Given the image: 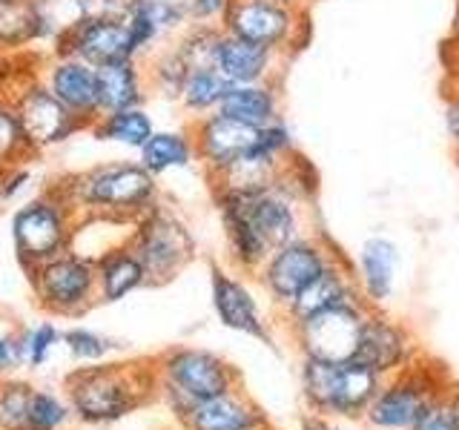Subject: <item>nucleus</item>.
<instances>
[{
    "instance_id": "nucleus-33",
    "label": "nucleus",
    "mask_w": 459,
    "mask_h": 430,
    "mask_svg": "<svg viewBox=\"0 0 459 430\" xmlns=\"http://www.w3.org/2000/svg\"><path fill=\"white\" fill-rule=\"evenodd\" d=\"M0 158L4 164H29L38 158L26 141L18 109L6 95H0Z\"/></svg>"
},
{
    "instance_id": "nucleus-27",
    "label": "nucleus",
    "mask_w": 459,
    "mask_h": 430,
    "mask_svg": "<svg viewBox=\"0 0 459 430\" xmlns=\"http://www.w3.org/2000/svg\"><path fill=\"white\" fill-rule=\"evenodd\" d=\"M40 43L38 0H0V57H14Z\"/></svg>"
},
{
    "instance_id": "nucleus-44",
    "label": "nucleus",
    "mask_w": 459,
    "mask_h": 430,
    "mask_svg": "<svg viewBox=\"0 0 459 430\" xmlns=\"http://www.w3.org/2000/svg\"><path fill=\"white\" fill-rule=\"evenodd\" d=\"M301 430H336V425H333L330 416L307 410L305 416H301Z\"/></svg>"
},
{
    "instance_id": "nucleus-29",
    "label": "nucleus",
    "mask_w": 459,
    "mask_h": 430,
    "mask_svg": "<svg viewBox=\"0 0 459 430\" xmlns=\"http://www.w3.org/2000/svg\"><path fill=\"white\" fill-rule=\"evenodd\" d=\"M227 90H230V83H227V78L221 75L219 69H215V66H198V69H190V75H186L178 104L193 121V118H201V115L219 112L221 104H224Z\"/></svg>"
},
{
    "instance_id": "nucleus-10",
    "label": "nucleus",
    "mask_w": 459,
    "mask_h": 430,
    "mask_svg": "<svg viewBox=\"0 0 459 430\" xmlns=\"http://www.w3.org/2000/svg\"><path fill=\"white\" fill-rule=\"evenodd\" d=\"M370 313H373V305L365 296H359L284 330H287V336L293 339L301 358L351 362V358H356L359 339H362V330Z\"/></svg>"
},
{
    "instance_id": "nucleus-31",
    "label": "nucleus",
    "mask_w": 459,
    "mask_h": 430,
    "mask_svg": "<svg viewBox=\"0 0 459 430\" xmlns=\"http://www.w3.org/2000/svg\"><path fill=\"white\" fill-rule=\"evenodd\" d=\"M43 43L52 49L64 35L86 21V0H38Z\"/></svg>"
},
{
    "instance_id": "nucleus-17",
    "label": "nucleus",
    "mask_w": 459,
    "mask_h": 430,
    "mask_svg": "<svg viewBox=\"0 0 459 430\" xmlns=\"http://www.w3.org/2000/svg\"><path fill=\"white\" fill-rule=\"evenodd\" d=\"M210 298H212L215 315H219V322L227 330L258 339L270 344V348L276 344L262 310H258L253 290L238 279V272L224 270L221 264H210Z\"/></svg>"
},
{
    "instance_id": "nucleus-9",
    "label": "nucleus",
    "mask_w": 459,
    "mask_h": 430,
    "mask_svg": "<svg viewBox=\"0 0 459 430\" xmlns=\"http://www.w3.org/2000/svg\"><path fill=\"white\" fill-rule=\"evenodd\" d=\"M129 244L147 267L150 284H167L195 258V238L176 212L158 201L129 227Z\"/></svg>"
},
{
    "instance_id": "nucleus-5",
    "label": "nucleus",
    "mask_w": 459,
    "mask_h": 430,
    "mask_svg": "<svg viewBox=\"0 0 459 430\" xmlns=\"http://www.w3.org/2000/svg\"><path fill=\"white\" fill-rule=\"evenodd\" d=\"M78 224V210L72 207L61 181L47 186V193L26 201L12 215V241L23 270H35L38 264L61 255L72 247V233Z\"/></svg>"
},
{
    "instance_id": "nucleus-42",
    "label": "nucleus",
    "mask_w": 459,
    "mask_h": 430,
    "mask_svg": "<svg viewBox=\"0 0 459 430\" xmlns=\"http://www.w3.org/2000/svg\"><path fill=\"white\" fill-rule=\"evenodd\" d=\"M445 133H448L454 150H459V92L451 90L448 95H445Z\"/></svg>"
},
{
    "instance_id": "nucleus-6",
    "label": "nucleus",
    "mask_w": 459,
    "mask_h": 430,
    "mask_svg": "<svg viewBox=\"0 0 459 430\" xmlns=\"http://www.w3.org/2000/svg\"><path fill=\"white\" fill-rule=\"evenodd\" d=\"M451 382L454 379L442 365L420 356L413 365L402 367L382 382L377 399L370 401L365 413V425L370 430H411L422 410Z\"/></svg>"
},
{
    "instance_id": "nucleus-46",
    "label": "nucleus",
    "mask_w": 459,
    "mask_h": 430,
    "mask_svg": "<svg viewBox=\"0 0 459 430\" xmlns=\"http://www.w3.org/2000/svg\"><path fill=\"white\" fill-rule=\"evenodd\" d=\"M448 86H451V90H456V92H459V72L451 78V83H448Z\"/></svg>"
},
{
    "instance_id": "nucleus-40",
    "label": "nucleus",
    "mask_w": 459,
    "mask_h": 430,
    "mask_svg": "<svg viewBox=\"0 0 459 430\" xmlns=\"http://www.w3.org/2000/svg\"><path fill=\"white\" fill-rule=\"evenodd\" d=\"M186 6H190V18L195 23H219L230 0H186Z\"/></svg>"
},
{
    "instance_id": "nucleus-7",
    "label": "nucleus",
    "mask_w": 459,
    "mask_h": 430,
    "mask_svg": "<svg viewBox=\"0 0 459 430\" xmlns=\"http://www.w3.org/2000/svg\"><path fill=\"white\" fill-rule=\"evenodd\" d=\"M219 26L227 35L253 40L281 57L305 49L310 35L307 9L287 6L281 0H230Z\"/></svg>"
},
{
    "instance_id": "nucleus-36",
    "label": "nucleus",
    "mask_w": 459,
    "mask_h": 430,
    "mask_svg": "<svg viewBox=\"0 0 459 430\" xmlns=\"http://www.w3.org/2000/svg\"><path fill=\"white\" fill-rule=\"evenodd\" d=\"M64 344L72 356L81 358V362H100L107 353L115 350V341L104 339L100 333H92V330H86V327H69L64 333Z\"/></svg>"
},
{
    "instance_id": "nucleus-47",
    "label": "nucleus",
    "mask_w": 459,
    "mask_h": 430,
    "mask_svg": "<svg viewBox=\"0 0 459 430\" xmlns=\"http://www.w3.org/2000/svg\"><path fill=\"white\" fill-rule=\"evenodd\" d=\"M4 167H6V164H4V158H0V172H4Z\"/></svg>"
},
{
    "instance_id": "nucleus-19",
    "label": "nucleus",
    "mask_w": 459,
    "mask_h": 430,
    "mask_svg": "<svg viewBox=\"0 0 459 430\" xmlns=\"http://www.w3.org/2000/svg\"><path fill=\"white\" fill-rule=\"evenodd\" d=\"M124 21L133 32L141 57L152 55L158 43L169 40L172 35H181L193 23L190 6L184 0H129Z\"/></svg>"
},
{
    "instance_id": "nucleus-18",
    "label": "nucleus",
    "mask_w": 459,
    "mask_h": 430,
    "mask_svg": "<svg viewBox=\"0 0 459 430\" xmlns=\"http://www.w3.org/2000/svg\"><path fill=\"white\" fill-rule=\"evenodd\" d=\"M178 422L184 425V430H267L270 427L264 408L244 387L198 401Z\"/></svg>"
},
{
    "instance_id": "nucleus-15",
    "label": "nucleus",
    "mask_w": 459,
    "mask_h": 430,
    "mask_svg": "<svg viewBox=\"0 0 459 430\" xmlns=\"http://www.w3.org/2000/svg\"><path fill=\"white\" fill-rule=\"evenodd\" d=\"M49 52L81 57V61L92 64L95 69L141 57L135 49L133 32H129L124 18H86L83 23L72 29L69 35L57 40Z\"/></svg>"
},
{
    "instance_id": "nucleus-25",
    "label": "nucleus",
    "mask_w": 459,
    "mask_h": 430,
    "mask_svg": "<svg viewBox=\"0 0 459 430\" xmlns=\"http://www.w3.org/2000/svg\"><path fill=\"white\" fill-rule=\"evenodd\" d=\"M221 112L250 126H264L281 118V92L279 81L262 83H230Z\"/></svg>"
},
{
    "instance_id": "nucleus-34",
    "label": "nucleus",
    "mask_w": 459,
    "mask_h": 430,
    "mask_svg": "<svg viewBox=\"0 0 459 430\" xmlns=\"http://www.w3.org/2000/svg\"><path fill=\"white\" fill-rule=\"evenodd\" d=\"M411 430H459V384L451 382L445 387Z\"/></svg>"
},
{
    "instance_id": "nucleus-8",
    "label": "nucleus",
    "mask_w": 459,
    "mask_h": 430,
    "mask_svg": "<svg viewBox=\"0 0 459 430\" xmlns=\"http://www.w3.org/2000/svg\"><path fill=\"white\" fill-rule=\"evenodd\" d=\"M342 258L344 255L327 238H322L319 233H307L273 250L255 276L264 296L279 310H284L287 305H293L327 267H333Z\"/></svg>"
},
{
    "instance_id": "nucleus-32",
    "label": "nucleus",
    "mask_w": 459,
    "mask_h": 430,
    "mask_svg": "<svg viewBox=\"0 0 459 430\" xmlns=\"http://www.w3.org/2000/svg\"><path fill=\"white\" fill-rule=\"evenodd\" d=\"M219 40H221V26L219 23H190L184 32L172 40L176 49L190 69L198 66H215V52H219Z\"/></svg>"
},
{
    "instance_id": "nucleus-41",
    "label": "nucleus",
    "mask_w": 459,
    "mask_h": 430,
    "mask_svg": "<svg viewBox=\"0 0 459 430\" xmlns=\"http://www.w3.org/2000/svg\"><path fill=\"white\" fill-rule=\"evenodd\" d=\"M129 0H86V18H124Z\"/></svg>"
},
{
    "instance_id": "nucleus-11",
    "label": "nucleus",
    "mask_w": 459,
    "mask_h": 430,
    "mask_svg": "<svg viewBox=\"0 0 459 430\" xmlns=\"http://www.w3.org/2000/svg\"><path fill=\"white\" fill-rule=\"evenodd\" d=\"M29 284L38 305L55 315H78L98 301L95 262L75 250H66L29 270Z\"/></svg>"
},
{
    "instance_id": "nucleus-2",
    "label": "nucleus",
    "mask_w": 459,
    "mask_h": 430,
    "mask_svg": "<svg viewBox=\"0 0 459 430\" xmlns=\"http://www.w3.org/2000/svg\"><path fill=\"white\" fill-rule=\"evenodd\" d=\"M72 410L90 425H109L147 405L158 393L155 367L143 365H100L72 373L66 379Z\"/></svg>"
},
{
    "instance_id": "nucleus-20",
    "label": "nucleus",
    "mask_w": 459,
    "mask_h": 430,
    "mask_svg": "<svg viewBox=\"0 0 459 430\" xmlns=\"http://www.w3.org/2000/svg\"><path fill=\"white\" fill-rule=\"evenodd\" d=\"M287 57L276 55L267 47H258L253 40L227 35L221 29L219 52H215V69L227 78V83H262L279 81V69Z\"/></svg>"
},
{
    "instance_id": "nucleus-30",
    "label": "nucleus",
    "mask_w": 459,
    "mask_h": 430,
    "mask_svg": "<svg viewBox=\"0 0 459 430\" xmlns=\"http://www.w3.org/2000/svg\"><path fill=\"white\" fill-rule=\"evenodd\" d=\"M143 69H147V83L150 92L161 95L164 100H178L184 81L190 75V64L184 61L181 52L176 49V43H167V47H158L152 55L143 57Z\"/></svg>"
},
{
    "instance_id": "nucleus-1",
    "label": "nucleus",
    "mask_w": 459,
    "mask_h": 430,
    "mask_svg": "<svg viewBox=\"0 0 459 430\" xmlns=\"http://www.w3.org/2000/svg\"><path fill=\"white\" fill-rule=\"evenodd\" d=\"M78 215H100L121 224H135L143 212L161 201L158 178L138 161H107L75 176L61 178Z\"/></svg>"
},
{
    "instance_id": "nucleus-49",
    "label": "nucleus",
    "mask_w": 459,
    "mask_h": 430,
    "mask_svg": "<svg viewBox=\"0 0 459 430\" xmlns=\"http://www.w3.org/2000/svg\"><path fill=\"white\" fill-rule=\"evenodd\" d=\"M267 430H279V427H273V425H270V427H267Z\"/></svg>"
},
{
    "instance_id": "nucleus-3",
    "label": "nucleus",
    "mask_w": 459,
    "mask_h": 430,
    "mask_svg": "<svg viewBox=\"0 0 459 430\" xmlns=\"http://www.w3.org/2000/svg\"><path fill=\"white\" fill-rule=\"evenodd\" d=\"M158 393L164 396L176 419L193 405L227 391L241 387V373L212 350L201 348H172L155 358Z\"/></svg>"
},
{
    "instance_id": "nucleus-45",
    "label": "nucleus",
    "mask_w": 459,
    "mask_h": 430,
    "mask_svg": "<svg viewBox=\"0 0 459 430\" xmlns=\"http://www.w3.org/2000/svg\"><path fill=\"white\" fill-rule=\"evenodd\" d=\"M281 4H287V6H296V9H307L313 0H281Z\"/></svg>"
},
{
    "instance_id": "nucleus-26",
    "label": "nucleus",
    "mask_w": 459,
    "mask_h": 430,
    "mask_svg": "<svg viewBox=\"0 0 459 430\" xmlns=\"http://www.w3.org/2000/svg\"><path fill=\"white\" fill-rule=\"evenodd\" d=\"M198 161L195 141L190 129H155L152 138L143 143L138 152V164L150 172V176L161 178L167 172L186 169Z\"/></svg>"
},
{
    "instance_id": "nucleus-13",
    "label": "nucleus",
    "mask_w": 459,
    "mask_h": 430,
    "mask_svg": "<svg viewBox=\"0 0 459 430\" xmlns=\"http://www.w3.org/2000/svg\"><path fill=\"white\" fill-rule=\"evenodd\" d=\"M255 129L258 126L230 118V115H224L221 109L190 121L198 164L207 169L210 184L221 181L227 172L250 152L253 141H255Z\"/></svg>"
},
{
    "instance_id": "nucleus-22",
    "label": "nucleus",
    "mask_w": 459,
    "mask_h": 430,
    "mask_svg": "<svg viewBox=\"0 0 459 430\" xmlns=\"http://www.w3.org/2000/svg\"><path fill=\"white\" fill-rule=\"evenodd\" d=\"M362 296V290H359V284H356V276H353V270L351 264L344 262H336L333 267H327L319 279H316L305 293H301L293 305H287L281 310L284 315V327H290V324H299V322H305L310 319V315L316 313H322V310H330V307H336V305H344V301H351V298H359Z\"/></svg>"
},
{
    "instance_id": "nucleus-12",
    "label": "nucleus",
    "mask_w": 459,
    "mask_h": 430,
    "mask_svg": "<svg viewBox=\"0 0 459 430\" xmlns=\"http://www.w3.org/2000/svg\"><path fill=\"white\" fill-rule=\"evenodd\" d=\"M0 95H6L14 104V109H18L21 126L35 155L47 152L52 147H61V143L75 138L78 133H86L75 115L47 90V83L40 81V75L21 81L18 86H12V90Z\"/></svg>"
},
{
    "instance_id": "nucleus-4",
    "label": "nucleus",
    "mask_w": 459,
    "mask_h": 430,
    "mask_svg": "<svg viewBox=\"0 0 459 430\" xmlns=\"http://www.w3.org/2000/svg\"><path fill=\"white\" fill-rule=\"evenodd\" d=\"M385 376L356 362H319L301 358V399L307 410L330 419H365L370 401L377 399Z\"/></svg>"
},
{
    "instance_id": "nucleus-21",
    "label": "nucleus",
    "mask_w": 459,
    "mask_h": 430,
    "mask_svg": "<svg viewBox=\"0 0 459 430\" xmlns=\"http://www.w3.org/2000/svg\"><path fill=\"white\" fill-rule=\"evenodd\" d=\"M396 270H399V247L385 236H370L356 255L353 276L362 296L373 307H382L391 301L396 287Z\"/></svg>"
},
{
    "instance_id": "nucleus-39",
    "label": "nucleus",
    "mask_w": 459,
    "mask_h": 430,
    "mask_svg": "<svg viewBox=\"0 0 459 430\" xmlns=\"http://www.w3.org/2000/svg\"><path fill=\"white\" fill-rule=\"evenodd\" d=\"M29 181H32V172H29L26 164H6L4 172H0V201L18 198Z\"/></svg>"
},
{
    "instance_id": "nucleus-28",
    "label": "nucleus",
    "mask_w": 459,
    "mask_h": 430,
    "mask_svg": "<svg viewBox=\"0 0 459 430\" xmlns=\"http://www.w3.org/2000/svg\"><path fill=\"white\" fill-rule=\"evenodd\" d=\"M90 133L98 141L107 143H118L124 150H135L141 152L143 143H147L155 133L152 115L143 107H133V109H121V112H107L92 124Z\"/></svg>"
},
{
    "instance_id": "nucleus-35",
    "label": "nucleus",
    "mask_w": 459,
    "mask_h": 430,
    "mask_svg": "<svg viewBox=\"0 0 459 430\" xmlns=\"http://www.w3.org/2000/svg\"><path fill=\"white\" fill-rule=\"evenodd\" d=\"M32 387L9 384L0 391V427L29 430V408H32Z\"/></svg>"
},
{
    "instance_id": "nucleus-16",
    "label": "nucleus",
    "mask_w": 459,
    "mask_h": 430,
    "mask_svg": "<svg viewBox=\"0 0 459 430\" xmlns=\"http://www.w3.org/2000/svg\"><path fill=\"white\" fill-rule=\"evenodd\" d=\"M422 356V348L411 330L402 324L399 319L385 315L379 307H373L368 315L362 339H359V350H356V362H362L373 367L379 376H394L402 367L413 365L416 358Z\"/></svg>"
},
{
    "instance_id": "nucleus-14",
    "label": "nucleus",
    "mask_w": 459,
    "mask_h": 430,
    "mask_svg": "<svg viewBox=\"0 0 459 430\" xmlns=\"http://www.w3.org/2000/svg\"><path fill=\"white\" fill-rule=\"evenodd\" d=\"M38 75L47 83V90L61 100V104L83 124L86 133H90L92 124L104 115V109H100V92H98V69L92 64L81 61V57L49 52L40 61Z\"/></svg>"
},
{
    "instance_id": "nucleus-23",
    "label": "nucleus",
    "mask_w": 459,
    "mask_h": 430,
    "mask_svg": "<svg viewBox=\"0 0 459 430\" xmlns=\"http://www.w3.org/2000/svg\"><path fill=\"white\" fill-rule=\"evenodd\" d=\"M95 272H98V301H107V305L121 301L129 293H135L141 287L150 284L147 267H143L138 253L133 250L129 238L115 244L104 255H98Z\"/></svg>"
},
{
    "instance_id": "nucleus-24",
    "label": "nucleus",
    "mask_w": 459,
    "mask_h": 430,
    "mask_svg": "<svg viewBox=\"0 0 459 430\" xmlns=\"http://www.w3.org/2000/svg\"><path fill=\"white\" fill-rule=\"evenodd\" d=\"M98 92H100V109H104V115L143 107V100L150 95V83L141 57L98 66Z\"/></svg>"
},
{
    "instance_id": "nucleus-48",
    "label": "nucleus",
    "mask_w": 459,
    "mask_h": 430,
    "mask_svg": "<svg viewBox=\"0 0 459 430\" xmlns=\"http://www.w3.org/2000/svg\"><path fill=\"white\" fill-rule=\"evenodd\" d=\"M456 167H459V150H456Z\"/></svg>"
},
{
    "instance_id": "nucleus-37",
    "label": "nucleus",
    "mask_w": 459,
    "mask_h": 430,
    "mask_svg": "<svg viewBox=\"0 0 459 430\" xmlns=\"http://www.w3.org/2000/svg\"><path fill=\"white\" fill-rule=\"evenodd\" d=\"M69 419V408L52 393L35 391L29 408V430H57Z\"/></svg>"
},
{
    "instance_id": "nucleus-38",
    "label": "nucleus",
    "mask_w": 459,
    "mask_h": 430,
    "mask_svg": "<svg viewBox=\"0 0 459 430\" xmlns=\"http://www.w3.org/2000/svg\"><path fill=\"white\" fill-rule=\"evenodd\" d=\"M57 341H64V336L57 333V327L49 324V322H43L40 327L32 330V333L23 336V358L32 367H40L49 358V353H52V348Z\"/></svg>"
},
{
    "instance_id": "nucleus-43",
    "label": "nucleus",
    "mask_w": 459,
    "mask_h": 430,
    "mask_svg": "<svg viewBox=\"0 0 459 430\" xmlns=\"http://www.w3.org/2000/svg\"><path fill=\"white\" fill-rule=\"evenodd\" d=\"M18 362H23V339L18 344L9 336H0V373L12 370Z\"/></svg>"
}]
</instances>
